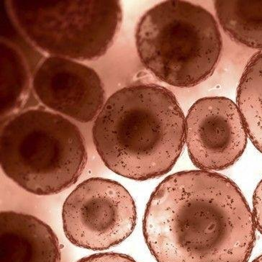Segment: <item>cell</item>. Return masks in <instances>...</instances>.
<instances>
[{
  "label": "cell",
  "mask_w": 262,
  "mask_h": 262,
  "mask_svg": "<svg viewBox=\"0 0 262 262\" xmlns=\"http://www.w3.org/2000/svg\"><path fill=\"white\" fill-rule=\"evenodd\" d=\"M143 234L158 262H247L256 226L234 182L196 170L170 175L157 187Z\"/></svg>",
  "instance_id": "1"
},
{
  "label": "cell",
  "mask_w": 262,
  "mask_h": 262,
  "mask_svg": "<svg viewBox=\"0 0 262 262\" xmlns=\"http://www.w3.org/2000/svg\"><path fill=\"white\" fill-rule=\"evenodd\" d=\"M94 144L104 165L137 181L172 169L185 141V117L164 86H125L106 101L93 127Z\"/></svg>",
  "instance_id": "2"
},
{
  "label": "cell",
  "mask_w": 262,
  "mask_h": 262,
  "mask_svg": "<svg viewBox=\"0 0 262 262\" xmlns=\"http://www.w3.org/2000/svg\"><path fill=\"white\" fill-rule=\"evenodd\" d=\"M86 162L81 131L61 115L35 108L12 115L2 124V169L28 192H63L78 181Z\"/></svg>",
  "instance_id": "3"
},
{
  "label": "cell",
  "mask_w": 262,
  "mask_h": 262,
  "mask_svg": "<svg viewBox=\"0 0 262 262\" xmlns=\"http://www.w3.org/2000/svg\"><path fill=\"white\" fill-rule=\"evenodd\" d=\"M136 44L147 70L163 82L181 88L211 77L223 50L213 15L180 0L162 2L148 10L136 28Z\"/></svg>",
  "instance_id": "4"
},
{
  "label": "cell",
  "mask_w": 262,
  "mask_h": 262,
  "mask_svg": "<svg viewBox=\"0 0 262 262\" xmlns=\"http://www.w3.org/2000/svg\"><path fill=\"white\" fill-rule=\"evenodd\" d=\"M9 5L16 24L35 47L81 61L107 52L123 19L118 0H12Z\"/></svg>",
  "instance_id": "5"
},
{
  "label": "cell",
  "mask_w": 262,
  "mask_h": 262,
  "mask_svg": "<svg viewBox=\"0 0 262 262\" xmlns=\"http://www.w3.org/2000/svg\"><path fill=\"white\" fill-rule=\"evenodd\" d=\"M135 202L120 183L94 178L81 182L62 210L66 236L83 249L102 251L130 236L136 224Z\"/></svg>",
  "instance_id": "6"
},
{
  "label": "cell",
  "mask_w": 262,
  "mask_h": 262,
  "mask_svg": "<svg viewBox=\"0 0 262 262\" xmlns=\"http://www.w3.org/2000/svg\"><path fill=\"white\" fill-rule=\"evenodd\" d=\"M248 134L238 107L225 97L200 99L185 118V141L194 166L220 171L243 155Z\"/></svg>",
  "instance_id": "7"
},
{
  "label": "cell",
  "mask_w": 262,
  "mask_h": 262,
  "mask_svg": "<svg viewBox=\"0 0 262 262\" xmlns=\"http://www.w3.org/2000/svg\"><path fill=\"white\" fill-rule=\"evenodd\" d=\"M32 86L43 105L80 123L93 121L105 103L97 72L69 58H46L35 70Z\"/></svg>",
  "instance_id": "8"
},
{
  "label": "cell",
  "mask_w": 262,
  "mask_h": 262,
  "mask_svg": "<svg viewBox=\"0 0 262 262\" xmlns=\"http://www.w3.org/2000/svg\"><path fill=\"white\" fill-rule=\"evenodd\" d=\"M1 262H60L61 248L50 226L28 214H0Z\"/></svg>",
  "instance_id": "9"
},
{
  "label": "cell",
  "mask_w": 262,
  "mask_h": 262,
  "mask_svg": "<svg viewBox=\"0 0 262 262\" xmlns=\"http://www.w3.org/2000/svg\"><path fill=\"white\" fill-rule=\"evenodd\" d=\"M221 28L238 43L262 51V0H217Z\"/></svg>",
  "instance_id": "10"
},
{
  "label": "cell",
  "mask_w": 262,
  "mask_h": 262,
  "mask_svg": "<svg viewBox=\"0 0 262 262\" xmlns=\"http://www.w3.org/2000/svg\"><path fill=\"white\" fill-rule=\"evenodd\" d=\"M236 100L248 136L262 153V51L256 53L246 66Z\"/></svg>",
  "instance_id": "11"
},
{
  "label": "cell",
  "mask_w": 262,
  "mask_h": 262,
  "mask_svg": "<svg viewBox=\"0 0 262 262\" xmlns=\"http://www.w3.org/2000/svg\"><path fill=\"white\" fill-rule=\"evenodd\" d=\"M24 59L10 42H1V116L4 118L20 105L29 85Z\"/></svg>",
  "instance_id": "12"
},
{
  "label": "cell",
  "mask_w": 262,
  "mask_h": 262,
  "mask_svg": "<svg viewBox=\"0 0 262 262\" xmlns=\"http://www.w3.org/2000/svg\"><path fill=\"white\" fill-rule=\"evenodd\" d=\"M77 262H136L130 256L117 253H103L92 255Z\"/></svg>",
  "instance_id": "13"
},
{
  "label": "cell",
  "mask_w": 262,
  "mask_h": 262,
  "mask_svg": "<svg viewBox=\"0 0 262 262\" xmlns=\"http://www.w3.org/2000/svg\"><path fill=\"white\" fill-rule=\"evenodd\" d=\"M253 205H254L253 217H254L255 226L262 234V180L255 190Z\"/></svg>",
  "instance_id": "14"
},
{
  "label": "cell",
  "mask_w": 262,
  "mask_h": 262,
  "mask_svg": "<svg viewBox=\"0 0 262 262\" xmlns=\"http://www.w3.org/2000/svg\"><path fill=\"white\" fill-rule=\"evenodd\" d=\"M253 262H262V254L261 256H258L257 258H256Z\"/></svg>",
  "instance_id": "15"
}]
</instances>
